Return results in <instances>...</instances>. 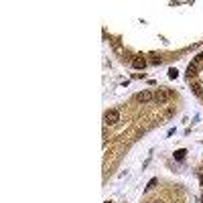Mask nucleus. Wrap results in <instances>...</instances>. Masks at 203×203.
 <instances>
[{
	"mask_svg": "<svg viewBox=\"0 0 203 203\" xmlns=\"http://www.w3.org/2000/svg\"><path fill=\"white\" fill-rule=\"evenodd\" d=\"M171 98H173V92H171V89H167V88L157 89V93H154V102L161 104V106H163V104H167Z\"/></svg>",
	"mask_w": 203,
	"mask_h": 203,
	"instance_id": "nucleus-1",
	"label": "nucleus"
},
{
	"mask_svg": "<svg viewBox=\"0 0 203 203\" xmlns=\"http://www.w3.org/2000/svg\"><path fill=\"white\" fill-rule=\"evenodd\" d=\"M120 122V112L118 110H108L106 114H104V124H108V126H114V124Z\"/></svg>",
	"mask_w": 203,
	"mask_h": 203,
	"instance_id": "nucleus-2",
	"label": "nucleus"
},
{
	"mask_svg": "<svg viewBox=\"0 0 203 203\" xmlns=\"http://www.w3.org/2000/svg\"><path fill=\"white\" fill-rule=\"evenodd\" d=\"M136 100H138V102H142V104H146V102L154 100V93H150L148 89H144V92H140V93L136 96Z\"/></svg>",
	"mask_w": 203,
	"mask_h": 203,
	"instance_id": "nucleus-3",
	"label": "nucleus"
},
{
	"mask_svg": "<svg viewBox=\"0 0 203 203\" xmlns=\"http://www.w3.org/2000/svg\"><path fill=\"white\" fill-rule=\"evenodd\" d=\"M132 67H134V69H144V67H146V59L138 55V57L132 59Z\"/></svg>",
	"mask_w": 203,
	"mask_h": 203,
	"instance_id": "nucleus-4",
	"label": "nucleus"
},
{
	"mask_svg": "<svg viewBox=\"0 0 203 203\" xmlns=\"http://www.w3.org/2000/svg\"><path fill=\"white\" fill-rule=\"evenodd\" d=\"M195 75H197V65H195V63H191V65L187 67V77L191 79V77H195Z\"/></svg>",
	"mask_w": 203,
	"mask_h": 203,
	"instance_id": "nucleus-5",
	"label": "nucleus"
},
{
	"mask_svg": "<svg viewBox=\"0 0 203 203\" xmlns=\"http://www.w3.org/2000/svg\"><path fill=\"white\" fill-rule=\"evenodd\" d=\"M185 154H187V150H185V148L175 150V158H177V161H183V158H185Z\"/></svg>",
	"mask_w": 203,
	"mask_h": 203,
	"instance_id": "nucleus-6",
	"label": "nucleus"
},
{
	"mask_svg": "<svg viewBox=\"0 0 203 203\" xmlns=\"http://www.w3.org/2000/svg\"><path fill=\"white\" fill-rule=\"evenodd\" d=\"M193 92H195V93H201L203 92V83H199V81H193Z\"/></svg>",
	"mask_w": 203,
	"mask_h": 203,
	"instance_id": "nucleus-7",
	"label": "nucleus"
},
{
	"mask_svg": "<svg viewBox=\"0 0 203 203\" xmlns=\"http://www.w3.org/2000/svg\"><path fill=\"white\" fill-rule=\"evenodd\" d=\"M157 183H158L157 179H150V181H148V185H146V191H152V189L157 187Z\"/></svg>",
	"mask_w": 203,
	"mask_h": 203,
	"instance_id": "nucleus-8",
	"label": "nucleus"
},
{
	"mask_svg": "<svg viewBox=\"0 0 203 203\" xmlns=\"http://www.w3.org/2000/svg\"><path fill=\"white\" fill-rule=\"evenodd\" d=\"M177 75H179V71H177L175 67H171L169 69V77H171V79H177Z\"/></svg>",
	"mask_w": 203,
	"mask_h": 203,
	"instance_id": "nucleus-9",
	"label": "nucleus"
},
{
	"mask_svg": "<svg viewBox=\"0 0 203 203\" xmlns=\"http://www.w3.org/2000/svg\"><path fill=\"white\" fill-rule=\"evenodd\" d=\"M152 65H161V57H154L152 59Z\"/></svg>",
	"mask_w": 203,
	"mask_h": 203,
	"instance_id": "nucleus-10",
	"label": "nucleus"
},
{
	"mask_svg": "<svg viewBox=\"0 0 203 203\" xmlns=\"http://www.w3.org/2000/svg\"><path fill=\"white\" fill-rule=\"evenodd\" d=\"M199 181H201V187H203V177H201V179H199Z\"/></svg>",
	"mask_w": 203,
	"mask_h": 203,
	"instance_id": "nucleus-11",
	"label": "nucleus"
},
{
	"mask_svg": "<svg viewBox=\"0 0 203 203\" xmlns=\"http://www.w3.org/2000/svg\"><path fill=\"white\" fill-rule=\"evenodd\" d=\"M201 203H203V195H201Z\"/></svg>",
	"mask_w": 203,
	"mask_h": 203,
	"instance_id": "nucleus-12",
	"label": "nucleus"
},
{
	"mask_svg": "<svg viewBox=\"0 0 203 203\" xmlns=\"http://www.w3.org/2000/svg\"><path fill=\"white\" fill-rule=\"evenodd\" d=\"M106 203H112V201H106Z\"/></svg>",
	"mask_w": 203,
	"mask_h": 203,
	"instance_id": "nucleus-13",
	"label": "nucleus"
}]
</instances>
